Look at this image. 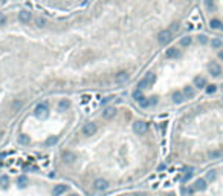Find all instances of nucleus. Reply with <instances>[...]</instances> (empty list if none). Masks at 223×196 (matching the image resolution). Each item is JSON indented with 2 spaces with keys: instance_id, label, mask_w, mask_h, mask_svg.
<instances>
[{
  "instance_id": "33",
  "label": "nucleus",
  "mask_w": 223,
  "mask_h": 196,
  "mask_svg": "<svg viewBox=\"0 0 223 196\" xmlns=\"http://www.w3.org/2000/svg\"><path fill=\"white\" fill-rule=\"evenodd\" d=\"M158 104V97H150V106Z\"/></svg>"
},
{
  "instance_id": "27",
  "label": "nucleus",
  "mask_w": 223,
  "mask_h": 196,
  "mask_svg": "<svg viewBox=\"0 0 223 196\" xmlns=\"http://www.w3.org/2000/svg\"><path fill=\"white\" fill-rule=\"evenodd\" d=\"M180 44H182V46H190V44H191V37H188V35L184 37L180 40Z\"/></svg>"
},
{
  "instance_id": "28",
  "label": "nucleus",
  "mask_w": 223,
  "mask_h": 196,
  "mask_svg": "<svg viewBox=\"0 0 223 196\" xmlns=\"http://www.w3.org/2000/svg\"><path fill=\"white\" fill-rule=\"evenodd\" d=\"M206 179L208 181H214V179H216V170H209L208 175H206Z\"/></svg>"
},
{
  "instance_id": "16",
  "label": "nucleus",
  "mask_w": 223,
  "mask_h": 196,
  "mask_svg": "<svg viewBox=\"0 0 223 196\" xmlns=\"http://www.w3.org/2000/svg\"><path fill=\"white\" fill-rule=\"evenodd\" d=\"M70 107V101L69 100H61L58 103V110H61V112H64V110H67Z\"/></svg>"
},
{
  "instance_id": "20",
  "label": "nucleus",
  "mask_w": 223,
  "mask_h": 196,
  "mask_svg": "<svg viewBox=\"0 0 223 196\" xmlns=\"http://www.w3.org/2000/svg\"><path fill=\"white\" fill-rule=\"evenodd\" d=\"M193 172H194V170H193V168H191V167H190V168H186V170H185V175H184V178H182V181H184V182H186V181H188L190 178L193 176Z\"/></svg>"
},
{
  "instance_id": "42",
  "label": "nucleus",
  "mask_w": 223,
  "mask_h": 196,
  "mask_svg": "<svg viewBox=\"0 0 223 196\" xmlns=\"http://www.w3.org/2000/svg\"><path fill=\"white\" fill-rule=\"evenodd\" d=\"M168 196H174V195H173V193H171V195H168Z\"/></svg>"
},
{
  "instance_id": "40",
  "label": "nucleus",
  "mask_w": 223,
  "mask_h": 196,
  "mask_svg": "<svg viewBox=\"0 0 223 196\" xmlns=\"http://www.w3.org/2000/svg\"><path fill=\"white\" fill-rule=\"evenodd\" d=\"M220 29H223V23H222V26H220Z\"/></svg>"
},
{
  "instance_id": "4",
  "label": "nucleus",
  "mask_w": 223,
  "mask_h": 196,
  "mask_svg": "<svg viewBox=\"0 0 223 196\" xmlns=\"http://www.w3.org/2000/svg\"><path fill=\"white\" fill-rule=\"evenodd\" d=\"M170 40H171V31H170V29L160 31V32L158 34V42H159L160 44H167Z\"/></svg>"
},
{
  "instance_id": "8",
  "label": "nucleus",
  "mask_w": 223,
  "mask_h": 196,
  "mask_svg": "<svg viewBox=\"0 0 223 196\" xmlns=\"http://www.w3.org/2000/svg\"><path fill=\"white\" fill-rule=\"evenodd\" d=\"M208 69H209V72H211V75H214V77H218V75L222 74V68H220V64H217V63H209L208 66Z\"/></svg>"
},
{
  "instance_id": "32",
  "label": "nucleus",
  "mask_w": 223,
  "mask_h": 196,
  "mask_svg": "<svg viewBox=\"0 0 223 196\" xmlns=\"http://www.w3.org/2000/svg\"><path fill=\"white\" fill-rule=\"evenodd\" d=\"M0 182H2V187H6L8 185V178L6 176H2V178H0Z\"/></svg>"
},
{
  "instance_id": "23",
  "label": "nucleus",
  "mask_w": 223,
  "mask_h": 196,
  "mask_svg": "<svg viewBox=\"0 0 223 196\" xmlns=\"http://www.w3.org/2000/svg\"><path fill=\"white\" fill-rule=\"evenodd\" d=\"M209 26H211L212 29H218L222 26V21L220 20H217V19H214V20H211V23H209Z\"/></svg>"
},
{
  "instance_id": "24",
  "label": "nucleus",
  "mask_w": 223,
  "mask_h": 196,
  "mask_svg": "<svg viewBox=\"0 0 223 196\" xmlns=\"http://www.w3.org/2000/svg\"><path fill=\"white\" fill-rule=\"evenodd\" d=\"M35 25H37L38 28H43V26L46 25V20H44L43 17H35Z\"/></svg>"
},
{
  "instance_id": "39",
  "label": "nucleus",
  "mask_w": 223,
  "mask_h": 196,
  "mask_svg": "<svg viewBox=\"0 0 223 196\" xmlns=\"http://www.w3.org/2000/svg\"><path fill=\"white\" fill-rule=\"evenodd\" d=\"M218 57H220V58L223 60V51H220V54H218Z\"/></svg>"
},
{
  "instance_id": "21",
  "label": "nucleus",
  "mask_w": 223,
  "mask_h": 196,
  "mask_svg": "<svg viewBox=\"0 0 223 196\" xmlns=\"http://www.w3.org/2000/svg\"><path fill=\"white\" fill-rule=\"evenodd\" d=\"M57 141H58V136H55V135H52V136H49L47 140H46V146H53V144H57Z\"/></svg>"
},
{
  "instance_id": "9",
  "label": "nucleus",
  "mask_w": 223,
  "mask_h": 196,
  "mask_svg": "<svg viewBox=\"0 0 223 196\" xmlns=\"http://www.w3.org/2000/svg\"><path fill=\"white\" fill-rule=\"evenodd\" d=\"M64 191H67V185H64V184H58V185L53 187V190H52V196H60V195H63Z\"/></svg>"
},
{
  "instance_id": "35",
  "label": "nucleus",
  "mask_w": 223,
  "mask_h": 196,
  "mask_svg": "<svg viewBox=\"0 0 223 196\" xmlns=\"http://www.w3.org/2000/svg\"><path fill=\"white\" fill-rule=\"evenodd\" d=\"M5 21H6V17L0 12V25H5Z\"/></svg>"
},
{
  "instance_id": "12",
  "label": "nucleus",
  "mask_w": 223,
  "mask_h": 196,
  "mask_svg": "<svg viewBox=\"0 0 223 196\" xmlns=\"http://www.w3.org/2000/svg\"><path fill=\"white\" fill-rule=\"evenodd\" d=\"M205 189H206V179H197L194 182V190L203 191Z\"/></svg>"
},
{
  "instance_id": "5",
  "label": "nucleus",
  "mask_w": 223,
  "mask_h": 196,
  "mask_svg": "<svg viewBox=\"0 0 223 196\" xmlns=\"http://www.w3.org/2000/svg\"><path fill=\"white\" fill-rule=\"evenodd\" d=\"M96 129L98 127H96L95 123H86L83 126V133L86 136H92V135H95V133H96Z\"/></svg>"
},
{
  "instance_id": "7",
  "label": "nucleus",
  "mask_w": 223,
  "mask_h": 196,
  "mask_svg": "<svg viewBox=\"0 0 223 196\" xmlns=\"http://www.w3.org/2000/svg\"><path fill=\"white\" fill-rule=\"evenodd\" d=\"M31 19H32V14H31L29 11L23 9V11H20V12H19V20L21 21V23H29Z\"/></svg>"
},
{
  "instance_id": "18",
  "label": "nucleus",
  "mask_w": 223,
  "mask_h": 196,
  "mask_svg": "<svg viewBox=\"0 0 223 196\" xmlns=\"http://www.w3.org/2000/svg\"><path fill=\"white\" fill-rule=\"evenodd\" d=\"M184 98H185L184 92H174L173 93V101H174V103H182Z\"/></svg>"
},
{
  "instance_id": "22",
  "label": "nucleus",
  "mask_w": 223,
  "mask_h": 196,
  "mask_svg": "<svg viewBox=\"0 0 223 196\" xmlns=\"http://www.w3.org/2000/svg\"><path fill=\"white\" fill-rule=\"evenodd\" d=\"M222 44H223V43H222V40H220V38H214L212 42H211V46H212L214 49H220V48H222Z\"/></svg>"
},
{
  "instance_id": "36",
  "label": "nucleus",
  "mask_w": 223,
  "mask_h": 196,
  "mask_svg": "<svg viewBox=\"0 0 223 196\" xmlns=\"http://www.w3.org/2000/svg\"><path fill=\"white\" fill-rule=\"evenodd\" d=\"M21 104H23V101H15V103H14V110H17Z\"/></svg>"
},
{
  "instance_id": "34",
  "label": "nucleus",
  "mask_w": 223,
  "mask_h": 196,
  "mask_svg": "<svg viewBox=\"0 0 223 196\" xmlns=\"http://www.w3.org/2000/svg\"><path fill=\"white\" fill-rule=\"evenodd\" d=\"M220 152H211V153H209V156H211V158H218V156H220Z\"/></svg>"
},
{
  "instance_id": "10",
  "label": "nucleus",
  "mask_w": 223,
  "mask_h": 196,
  "mask_svg": "<svg viewBox=\"0 0 223 196\" xmlns=\"http://www.w3.org/2000/svg\"><path fill=\"white\" fill-rule=\"evenodd\" d=\"M63 161L66 164H73L77 161V155L72 153V152H66V153H63Z\"/></svg>"
},
{
  "instance_id": "17",
  "label": "nucleus",
  "mask_w": 223,
  "mask_h": 196,
  "mask_svg": "<svg viewBox=\"0 0 223 196\" xmlns=\"http://www.w3.org/2000/svg\"><path fill=\"white\" fill-rule=\"evenodd\" d=\"M184 95H185V98H193V97H194V89H193V86H185V87H184Z\"/></svg>"
},
{
  "instance_id": "19",
  "label": "nucleus",
  "mask_w": 223,
  "mask_h": 196,
  "mask_svg": "<svg viewBox=\"0 0 223 196\" xmlns=\"http://www.w3.org/2000/svg\"><path fill=\"white\" fill-rule=\"evenodd\" d=\"M142 98H144V95H142L141 89H136V91L133 92V100H135V101H141Z\"/></svg>"
},
{
  "instance_id": "13",
  "label": "nucleus",
  "mask_w": 223,
  "mask_h": 196,
  "mask_svg": "<svg viewBox=\"0 0 223 196\" xmlns=\"http://www.w3.org/2000/svg\"><path fill=\"white\" fill-rule=\"evenodd\" d=\"M115 80H116V83H126L128 80V74L126 72V70H122V72H118L116 77H115Z\"/></svg>"
},
{
  "instance_id": "31",
  "label": "nucleus",
  "mask_w": 223,
  "mask_h": 196,
  "mask_svg": "<svg viewBox=\"0 0 223 196\" xmlns=\"http://www.w3.org/2000/svg\"><path fill=\"white\" fill-rule=\"evenodd\" d=\"M89 101H90V95H83L81 103H83V104H86V103H89Z\"/></svg>"
},
{
  "instance_id": "43",
  "label": "nucleus",
  "mask_w": 223,
  "mask_h": 196,
  "mask_svg": "<svg viewBox=\"0 0 223 196\" xmlns=\"http://www.w3.org/2000/svg\"><path fill=\"white\" fill-rule=\"evenodd\" d=\"M2 2H5V0H2Z\"/></svg>"
},
{
  "instance_id": "30",
  "label": "nucleus",
  "mask_w": 223,
  "mask_h": 196,
  "mask_svg": "<svg viewBox=\"0 0 223 196\" xmlns=\"http://www.w3.org/2000/svg\"><path fill=\"white\" fill-rule=\"evenodd\" d=\"M19 141H20V142H23V144H28V142H29V136H26V135H20Z\"/></svg>"
},
{
  "instance_id": "25",
  "label": "nucleus",
  "mask_w": 223,
  "mask_h": 196,
  "mask_svg": "<svg viewBox=\"0 0 223 196\" xmlns=\"http://www.w3.org/2000/svg\"><path fill=\"white\" fill-rule=\"evenodd\" d=\"M17 182H19V187H26V185H28V178H26V176H20Z\"/></svg>"
},
{
  "instance_id": "6",
  "label": "nucleus",
  "mask_w": 223,
  "mask_h": 196,
  "mask_svg": "<svg viewBox=\"0 0 223 196\" xmlns=\"http://www.w3.org/2000/svg\"><path fill=\"white\" fill-rule=\"evenodd\" d=\"M93 187H95V190H98V191H104V190L109 189V181L102 179V178H98V179H95V182H93Z\"/></svg>"
},
{
  "instance_id": "37",
  "label": "nucleus",
  "mask_w": 223,
  "mask_h": 196,
  "mask_svg": "<svg viewBox=\"0 0 223 196\" xmlns=\"http://www.w3.org/2000/svg\"><path fill=\"white\" fill-rule=\"evenodd\" d=\"M199 42H200V43H206V37H205V35H200V37H199Z\"/></svg>"
},
{
  "instance_id": "11",
  "label": "nucleus",
  "mask_w": 223,
  "mask_h": 196,
  "mask_svg": "<svg viewBox=\"0 0 223 196\" xmlns=\"http://www.w3.org/2000/svg\"><path fill=\"white\" fill-rule=\"evenodd\" d=\"M115 115H116V109H115V107H105V109H104V112H102V117H104L105 119L113 118Z\"/></svg>"
},
{
  "instance_id": "29",
  "label": "nucleus",
  "mask_w": 223,
  "mask_h": 196,
  "mask_svg": "<svg viewBox=\"0 0 223 196\" xmlns=\"http://www.w3.org/2000/svg\"><path fill=\"white\" fill-rule=\"evenodd\" d=\"M216 84H208V86H206V93H214V92H216Z\"/></svg>"
},
{
  "instance_id": "14",
  "label": "nucleus",
  "mask_w": 223,
  "mask_h": 196,
  "mask_svg": "<svg viewBox=\"0 0 223 196\" xmlns=\"http://www.w3.org/2000/svg\"><path fill=\"white\" fill-rule=\"evenodd\" d=\"M165 54H167L168 58H176V57L179 55V49H177V48H170V49H167Z\"/></svg>"
},
{
  "instance_id": "2",
  "label": "nucleus",
  "mask_w": 223,
  "mask_h": 196,
  "mask_svg": "<svg viewBox=\"0 0 223 196\" xmlns=\"http://www.w3.org/2000/svg\"><path fill=\"white\" fill-rule=\"evenodd\" d=\"M154 81H156V75H154L153 72H147L145 77H144V80H141V83H139V89L150 87L151 84H154Z\"/></svg>"
},
{
  "instance_id": "1",
  "label": "nucleus",
  "mask_w": 223,
  "mask_h": 196,
  "mask_svg": "<svg viewBox=\"0 0 223 196\" xmlns=\"http://www.w3.org/2000/svg\"><path fill=\"white\" fill-rule=\"evenodd\" d=\"M34 115H35V117H37L38 119H44V118H47V115H49V107H47V104L40 103L38 106H35Z\"/></svg>"
},
{
  "instance_id": "3",
  "label": "nucleus",
  "mask_w": 223,
  "mask_h": 196,
  "mask_svg": "<svg viewBox=\"0 0 223 196\" xmlns=\"http://www.w3.org/2000/svg\"><path fill=\"white\" fill-rule=\"evenodd\" d=\"M147 129H148V124H147L145 121H142V119L133 123V132H135L136 135H144V133L147 132Z\"/></svg>"
},
{
  "instance_id": "38",
  "label": "nucleus",
  "mask_w": 223,
  "mask_h": 196,
  "mask_svg": "<svg viewBox=\"0 0 223 196\" xmlns=\"http://www.w3.org/2000/svg\"><path fill=\"white\" fill-rule=\"evenodd\" d=\"M205 3H206V6H208V8H211V5H212V0H205Z\"/></svg>"
},
{
  "instance_id": "15",
  "label": "nucleus",
  "mask_w": 223,
  "mask_h": 196,
  "mask_svg": "<svg viewBox=\"0 0 223 196\" xmlns=\"http://www.w3.org/2000/svg\"><path fill=\"white\" fill-rule=\"evenodd\" d=\"M194 86H197L199 89H202L206 86V80H205L203 77H196L194 78Z\"/></svg>"
},
{
  "instance_id": "26",
  "label": "nucleus",
  "mask_w": 223,
  "mask_h": 196,
  "mask_svg": "<svg viewBox=\"0 0 223 196\" xmlns=\"http://www.w3.org/2000/svg\"><path fill=\"white\" fill-rule=\"evenodd\" d=\"M138 103H139L141 107H144V109H145V107H148V106H150V100H147V98L144 97L141 101H138Z\"/></svg>"
},
{
  "instance_id": "41",
  "label": "nucleus",
  "mask_w": 223,
  "mask_h": 196,
  "mask_svg": "<svg viewBox=\"0 0 223 196\" xmlns=\"http://www.w3.org/2000/svg\"><path fill=\"white\" fill-rule=\"evenodd\" d=\"M70 196H78V195H70Z\"/></svg>"
}]
</instances>
